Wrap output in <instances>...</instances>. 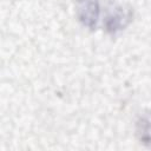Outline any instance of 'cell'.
Returning a JSON list of instances; mask_svg holds the SVG:
<instances>
[{
  "label": "cell",
  "mask_w": 151,
  "mask_h": 151,
  "mask_svg": "<svg viewBox=\"0 0 151 151\" xmlns=\"http://www.w3.org/2000/svg\"><path fill=\"white\" fill-rule=\"evenodd\" d=\"M133 12L131 7L125 5H112L107 8L106 15L104 19L105 29L111 33L116 34L123 29H125L129 24L132 21Z\"/></svg>",
  "instance_id": "cell-1"
},
{
  "label": "cell",
  "mask_w": 151,
  "mask_h": 151,
  "mask_svg": "<svg viewBox=\"0 0 151 151\" xmlns=\"http://www.w3.org/2000/svg\"><path fill=\"white\" fill-rule=\"evenodd\" d=\"M78 4L77 15L79 21L93 29L99 19V2L98 0H76Z\"/></svg>",
  "instance_id": "cell-2"
},
{
  "label": "cell",
  "mask_w": 151,
  "mask_h": 151,
  "mask_svg": "<svg viewBox=\"0 0 151 151\" xmlns=\"http://www.w3.org/2000/svg\"><path fill=\"white\" fill-rule=\"evenodd\" d=\"M136 136L140 144L151 147V112L142 114L136 123Z\"/></svg>",
  "instance_id": "cell-3"
}]
</instances>
